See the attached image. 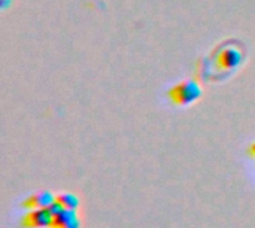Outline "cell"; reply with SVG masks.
<instances>
[{
  "mask_svg": "<svg viewBox=\"0 0 255 228\" xmlns=\"http://www.w3.org/2000/svg\"><path fill=\"white\" fill-rule=\"evenodd\" d=\"M242 61H244V54L235 45H227L217 54V66L221 70H227V72L235 70L242 64Z\"/></svg>",
  "mask_w": 255,
  "mask_h": 228,
  "instance_id": "cell-2",
  "label": "cell"
},
{
  "mask_svg": "<svg viewBox=\"0 0 255 228\" xmlns=\"http://www.w3.org/2000/svg\"><path fill=\"white\" fill-rule=\"evenodd\" d=\"M55 202V196L49 191H39L24 200L22 206L28 211L31 209H48Z\"/></svg>",
  "mask_w": 255,
  "mask_h": 228,
  "instance_id": "cell-4",
  "label": "cell"
},
{
  "mask_svg": "<svg viewBox=\"0 0 255 228\" xmlns=\"http://www.w3.org/2000/svg\"><path fill=\"white\" fill-rule=\"evenodd\" d=\"M55 202H58L61 208L67 211H76L79 208V199L72 193H61L55 196Z\"/></svg>",
  "mask_w": 255,
  "mask_h": 228,
  "instance_id": "cell-6",
  "label": "cell"
},
{
  "mask_svg": "<svg viewBox=\"0 0 255 228\" xmlns=\"http://www.w3.org/2000/svg\"><path fill=\"white\" fill-rule=\"evenodd\" d=\"M51 228H81V223L76 215V211L63 209L60 214L54 215Z\"/></svg>",
  "mask_w": 255,
  "mask_h": 228,
  "instance_id": "cell-5",
  "label": "cell"
},
{
  "mask_svg": "<svg viewBox=\"0 0 255 228\" xmlns=\"http://www.w3.org/2000/svg\"><path fill=\"white\" fill-rule=\"evenodd\" d=\"M52 214L48 209H31L22 218L21 226L24 228H51Z\"/></svg>",
  "mask_w": 255,
  "mask_h": 228,
  "instance_id": "cell-3",
  "label": "cell"
},
{
  "mask_svg": "<svg viewBox=\"0 0 255 228\" xmlns=\"http://www.w3.org/2000/svg\"><path fill=\"white\" fill-rule=\"evenodd\" d=\"M202 94H203L202 87L196 81H191V79L181 81L175 84L173 87H170V90L167 91L170 102L181 108L196 103L202 97Z\"/></svg>",
  "mask_w": 255,
  "mask_h": 228,
  "instance_id": "cell-1",
  "label": "cell"
},
{
  "mask_svg": "<svg viewBox=\"0 0 255 228\" xmlns=\"http://www.w3.org/2000/svg\"><path fill=\"white\" fill-rule=\"evenodd\" d=\"M250 154H251L253 157H255V142L251 145V148H250Z\"/></svg>",
  "mask_w": 255,
  "mask_h": 228,
  "instance_id": "cell-7",
  "label": "cell"
}]
</instances>
